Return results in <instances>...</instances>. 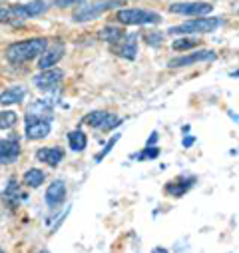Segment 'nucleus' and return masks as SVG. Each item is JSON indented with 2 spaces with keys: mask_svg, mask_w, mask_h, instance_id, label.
I'll return each instance as SVG.
<instances>
[{
  "mask_svg": "<svg viewBox=\"0 0 239 253\" xmlns=\"http://www.w3.org/2000/svg\"><path fill=\"white\" fill-rule=\"evenodd\" d=\"M46 46H48L46 38H30L16 42L6 50V60L10 64H24V62H30L36 56H40Z\"/></svg>",
  "mask_w": 239,
  "mask_h": 253,
  "instance_id": "nucleus-1",
  "label": "nucleus"
},
{
  "mask_svg": "<svg viewBox=\"0 0 239 253\" xmlns=\"http://www.w3.org/2000/svg\"><path fill=\"white\" fill-rule=\"evenodd\" d=\"M219 24H221L219 18L199 16V18H194L190 22H184V24H179V26L169 28L167 34H209L215 28H219Z\"/></svg>",
  "mask_w": 239,
  "mask_h": 253,
  "instance_id": "nucleus-2",
  "label": "nucleus"
},
{
  "mask_svg": "<svg viewBox=\"0 0 239 253\" xmlns=\"http://www.w3.org/2000/svg\"><path fill=\"white\" fill-rule=\"evenodd\" d=\"M118 22L122 24H158L161 18L156 12L142 10V8H128V10H120L116 14Z\"/></svg>",
  "mask_w": 239,
  "mask_h": 253,
  "instance_id": "nucleus-3",
  "label": "nucleus"
},
{
  "mask_svg": "<svg viewBox=\"0 0 239 253\" xmlns=\"http://www.w3.org/2000/svg\"><path fill=\"white\" fill-rule=\"evenodd\" d=\"M84 124H88L90 128H96V130L110 132V130L118 128V126L122 124V118L116 116V114H110V112L96 110V112H90V114L84 118Z\"/></svg>",
  "mask_w": 239,
  "mask_h": 253,
  "instance_id": "nucleus-4",
  "label": "nucleus"
},
{
  "mask_svg": "<svg viewBox=\"0 0 239 253\" xmlns=\"http://www.w3.org/2000/svg\"><path fill=\"white\" fill-rule=\"evenodd\" d=\"M124 4V0H100V2H90L86 4L76 16L74 20L76 22H86V20H92V18H98L102 12L106 10H112V8H118V6H122Z\"/></svg>",
  "mask_w": 239,
  "mask_h": 253,
  "instance_id": "nucleus-5",
  "label": "nucleus"
},
{
  "mask_svg": "<svg viewBox=\"0 0 239 253\" xmlns=\"http://www.w3.org/2000/svg\"><path fill=\"white\" fill-rule=\"evenodd\" d=\"M50 134V120L26 114V138L28 140H42Z\"/></svg>",
  "mask_w": 239,
  "mask_h": 253,
  "instance_id": "nucleus-6",
  "label": "nucleus"
},
{
  "mask_svg": "<svg viewBox=\"0 0 239 253\" xmlns=\"http://www.w3.org/2000/svg\"><path fill=\"white\" fill-rule=\"evenodd\" d=\"M62 78H64V72H62V70L48 68V70H42V72H40L38 76H34L32 80H34V86H36L38 90L50 92V90H54L60 82H62Z\"/></svg>",
  "mask_w": 239,
  "mask_h": 253,
  "instance_id": "nucleus-7",
  "label": "nucleus"
},
{
  "mask_svg": "<svg viewBox=\"0 0 239 253\" xmlns=\"http://www.w3.org/2000/svg\"><path fill=\"white\" fill-rule=\"evenodd\" d=\"M215 52H209V50H198L194 54H188V56H179V58H173L169 60V68H184V66H194V64H199V62H209V60H215Z\"/></svg>",
  "mask_w": 239,
  "mask_h": 253,
  "instance_id": "nucleus-8",
  "label": "nucleus"
},
{
  "mask_svg": "<svg viewBox=\"0 0 239 253\" xmlns=\"http://www.w3.org/2000/svg\"><path fill=\"white\" fill-rule=\"evenodd\" d=\"M213 6L207 4V2H182V4H171L169 6V12H175V14H184V16H207L211 14Z\"/></svg>",
  "mask_w": 239,
  "mask_h": 253,
  "instance_id": "nucleus-9",
  "label": "nucleus"
},
{
  "mask_svg": "<svg viewBox=\"0 0 239 253\" xmlns=\"http://www.w3.org/2000/svg\"><path fill=\"white\" fill-rule=\"evenodd\" d=\"M64 56V44H54V46H46L44 48V52L40 54V58H38V68L40 70H48V68H54L58 62H60V58Z\"/></svg>",
  "mask_w": 239,
  "mask_h": 253,
  "instance_id": "nucleus-10",
  "label": "nucleus"
},
{
  "mask_svg": "<svg viewBox=\"0 0 239 253\" xmlns=\"http://www.w3.org/2000/svg\"><path fill=\"white\" fill-rule=\"evenodd\" d=\"M20 158V144L16 138H6L0 142V166L14 164Z\"/></svg>",
  "mask_w": 239,
  "mask_h": 253,
  "instance_id": "nucleus-11",
  "label": "nucleus"
},
{
  "mask_svg": "<svg viewBox=\"0 0 239 253\" xmlns=\"http://www.w3.org/2000/svg\"><path fill=\"white\" fill-rule=\"evenodd\" d=\"M64 200H66V183L62 179L52 181L46 189V204L50 208H58Z\"/></svg>",
  "mask_w": 239,
  "mask_h": 253,
  "instance_id": "nucleus-12",
  "label": "nucleus"
},
{
  "mask_svg": "<svg viewBox=\"0 0 239 253\" xmlns=\"http://www.w3.org/2000/svg\"><path fill=\"white\" fill-rule=\"evenodd\" d=\"M2 200H4V204H8L12 210H16L22 200H26V194L20 189V185H18V181H16L14 177L8 179V183H6V187H4V194H2Z\"/></svg>",
  "mask_w": 239,
  "mask_h": 253,
  "instance_id": "nucleus-13",
  "label": "nucleus"
},
{
  "mask_svg": "<svg viewBox=\"0 0 239 253\" xmlns=\"http://www.w3.org/2000/svg\"><path fill=\"white\" fill-rule=\"evenodd\" d=\"M12 8H14L16 18H32V16H40L42 12H46L48 4H46V0H32L28 4H18Z\"/></svg>",
  "mask_w": 239,
  "mask_h": 253,
  "instance_id": "nucleus-14",
  "label": "nucleus"
},
{
  "mask_svg": "<svg viewBox=\"0 0 239 253\" xmlns=\"http://www.w3.org/2000/svg\"><path fill=\"white\" fill-rule=\"evenodd\" d=\"M116 46H118V54L122 58L134 60L138 54V34H126Z\"/></svg>",
  "mask_w": 239,
  "mask_h": 253,
  "instance_id": "nucleus-15",
  "label": "nucleus"
},
{
  "mask_svg": "<svg viewBox=\"0 0 239 253\" xmlns=\"http://www.w3.org/2000/svg\"><path fill=\"white\" fill-rule=\"evenodd\" d=\"M36 158H38L40 162H44V164L56 168L60 162L64 160V152L60 150V148H42V150L36 152Z\"/></svg>",
  "mask_w": 239,
  "mask_h": 253,
  "instance_id": "nucleus-16",
  "label": "nucleus"
},
{
  "mask_svg": "<svg viewBox=\"0 0 239 253\" xmlns=\"http://www.w3.org/2000/svg\"><path fill=\"white\" fill-rule=\"evenodd\" d=\"M24 96H26V88L24 86H12V88H6L2 94H0V104L2 106H12V104L22 102Z\"/></svg>",
  "mask_w": 239,
  "mask_h": 253,
  "instance_id": "nucleus-17",
  "label": "nucleus"
},
{
  "mask_svg": "<svg viewBox=\"0 0 239 253\" xmlns=\"http://www.w3.org/2000/svg\"><path fill=\"white\" fill-rule=\"evenodd\" d=\"M194 183H196V177H186V179L179 177V179H175V181H171V183L165 185V192L171 194V196H175V198H179V196L188 194V189H190Z\"/></svg>",
  "mask_w": 239,
  "mask_h": 253,
  "instance_id": "nucleus-18",
  "label": "nucleus"
},
{
  "mask_svg": "<svg viewBox=\"0 0 239 253\" xmlns=\"http://www.w3.org/2000/svg\"><path fill=\"white\" fill-rule=\"evenodd\" d=\"M28 114H32V116H38V118H52V102H48V100H36V102H32L30 104V108H28Z\"/></svg>",
  "mask_w": 239,
  "mask_h": 253,
  "instance_id": "nucleus-19",
  "label": "nucleus"
},
{
  "mask_svg": "<svg viewBox=\"0 0 239 253\" xmlns=\"http://www.w3.org/2000/svg\"><path fill=\"white\" fill-rule=\"evenodd\" d=\"M68 144H70V148L74 152H82L86 148V144H88V138H86V134L82 130H74V132L68 134Z\"/></svg>",
  "mask_w": 239,
  "mask_h": 253,
  "instance_id": "nucleus-20",
  "label": "nucleus"
},
{
  "mask_svg": "<svg viewBox=\"0 0 239 253\" xmlns=\"http://www.w3.org/2000/svg\"><path fill=\"white\" fill-rule=\"evenodd\" d=\"M126 34H124V30L122 28H116V26H106L104 30H102V38L106 40V42H110V44H118L120 40H122Z\"/></svg>",
  "mask_w": 239,
  "mask_h": 253,
  "instance_id": "nucleus-21",
  "label": "nucleus"
},
{
  "mask_svg": "<svg viewBox=\"0 0 239 253\" xmlns=\"http://www.w3.org/2000/svg\"><path fill=\"white\" fill-rule=\"evenodd\" d=\"M44 179H46V175H44V171H40V169H28V171L24 173V183H26L28 187H40V185L44 183Z\"/></svg>",
  "mask_w": 239,
  "mask_h": 253,
  "instance_id": "nucleus-22",
  "label": "nucleus"
},
{
  "mask_svg": "<svg viewBox=\"0 0 239 253\" xmlns=\"http://www.w3.org/2000/svg\"><path fill=\"white\" fill-rule=\"evenodd\" d=\"M18 122V116L14 112H0V130H8Z\"/></svg>",
  "mask_w": 239,
  "mask_h": 253,
  "instance_id": "nucleus-23",
  "label": "nucleus"
},
{
  "mask_svg": "<svg viewBox=\"0 0 239 253\" xmlns=\"http://www.w3.org/2000/svg\"><path fill=\"white\" fill-rule=\"evenodd\" d=\"M196 46H198V40H194V38H182V40H175L171 44V48L177 52H186V50H192Z\"/></svg>",
  "mask_w": 239,
  "mask_h": 253,
  "instance_id": "nucleus-24",
  "label": "nucleus"
},
{
  "mask_svg": "<svg viewBox=\"0 0 239 253\" xmlns=\"http://www.w3.org/2000/svg\"><path fill=\"white\" fill-rule=\"evenodd\" d=\"M158 156H159V150H158V148L148 146L144 152L136 154V160H138V162H146V160H154V158H158Z\"/></svg>",
  "mask_w": 239,
  "mask_h": 253,
  "instance_id": "nucleus-25",
  "label": "nucleus"
},
{
  "mask_svg": "<svg viewBox=\"0 0 239 253\" xmlns=\"http://www.w3.org/2000/svg\"><path fill=\"white\" fill-rule=\"evenodd\" d=\"M14 18H16V14H14V8L12 6L0 4V22H12Z\"/></svg>",
  "mask_w": 239,
  "mask_h": 253,
  "instance_id": "nucleus-26",
  "label": "nucleus"
},
{
  "mask_svg": "<svg viewBox=\"0 0 239 253\" xmlns=\"http://www.w3.org/2000/svg\"><path fill=\"white\" fill-rule=\"evenodd\" d=\"M118 140H120V134H116V136H114V138H112V140L108 142V146H106V148H104V150H102V152H100V154L96 156V162H102V160H104V156H106V154H108V152H110V150L114 148V144H116Z\"/></svg>",
  "mask_w": 239,
  "mask_h": 253,
  "instance_id": "nucleus-27",
  "label": "nucleus"
},
{
  "mask_svg": "<svg viewBox=\"0 0 239 253\" xmlns=\"http://www.w3.org/2000/svg\"><path fill=\"white\" fill-rule=\"evenodd\" d=\"M78 2H82V0H56V4H58V6H62V8H68V6L78 4Z\"/></svg>",
  "mask_w": 239,
  "mask_h": 253,
  "instance_id": "nucleus-28",
  "label": "nucleus"
},
{
  "mask_svg": "<svg viewBox=\"0 0 239 253\" xmlns=\"http://www.w3.org/2000/svg\"><path fill=\"white\" fill-rule=\"evenodd\" d=\"M159 42H161V34H150V36H148V44L158 46Z\"/></svg>",
  "mask_w": 239,
  "mask_h": 253,
  "instance_id": "nucleus-29",
  "label": "nucleus"
},
{
  "mask_svg": "<svg viewBox=\"0 0 239 253\" xmlns=\"http://www.w3.org/2000/svg\"><path fill=\"white\" fill-rule=\"evenodd\" d=\"M194 142H196V138H194V136H188V138L184 140V146H186V148H192V146H194Z\"/></svg>",
  "mask_w": 239,
  "mask_h": 253,
  "instance_id": "nucleus-30",
  "label": "nucleus"
},
{
  "mask_svg": "<svg viewBox=\"0 0 239 253\" xmlns=\"http://www.w3.org/2000/svg\"><path fill=\"white\" fill-rule=\"evenodd\" d=\"M156 140H158V134L154 132V134L150 136V140H148V146H154V144H156Z\"/></svg>",
  "mask_w": 239,
  "mask_h": 253,
  "instance_id": "nucleus-31",
  "label": "nucleus"
},
{
  "mask_svg": "<svg viewBox=\"0 0 239 253\" xmlns=\"http://www.w3.org/2000/svg\"><path fill=\"white\" fill-rule=\"evenodd\" d=\"M152 253H169L167 249H163V247H154L152 249Z\"/></svg>",
  "mask_w": 239,
  "mask_h": 253,
  "instance_id": "nucleus-32",
  "label": "nucleus"
},
{
  "mask_svg": "<svg viewBox=\"0 0 239 253\" xmlns=\"http://www.w3.org/2000/svg\"><path fill=\"white\" fill-rule=\"evenodd\" d=\"M0 253H4V251H2V249H0Z\"/></svg>",
  "mask_w": 239,
  "mask_h": 253,
  "instance_id": "nucleus-33",
  "label": "nucleus"
},
{
  "mask_svg": "<svg viewBox=\"0 0 239 253\" xmlns=\"http://www.w3.org/2000/svg\"><path fill=\"white\" fill-rule=\"evenodd\" d=\"M42 253H48V251H42Z\"/></svg>",
  "mask_w": 239,
  "mask_h": 253,
  "instance_id": "nucleus-34",
  "label": "nucleus"
}]
</instances>
